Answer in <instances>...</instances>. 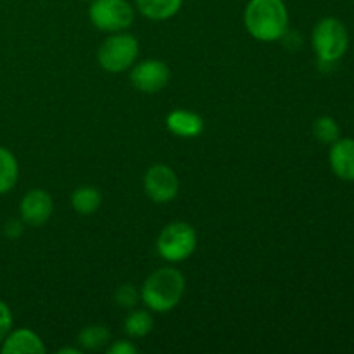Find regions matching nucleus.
<instances>
[{
  "mask_svg": "<svg viewBox=\"0 0 354 354\" xmlns=\"http://www.w3.org/2000/svg\"><path fill=\"white\" fill-rule=\"evenodd\" d=\"M244 23L256 40L277 41L289 31V12L283 0H249Z\"/></svg>",
  "mask_w": 354,
  "mask_h": 354,
  "instance_id": "obj_1",
  "label": "nucleus"
},
{
  "mask_svg": "<svg viewBox=\"0 0 354 354\" xmlns=\"http://www.w3.org/2000/svg\"><path fill=\"white\" fill-rule=\"evenodd\" d=\"M185 292V279L176 268H159L142 286L140 297L156 313L171 311Z\"/></svg>",
  "mask_w": 354,
  "mask_h": 354,
  "instance_id": "obj_2",
  "label": "nucleus"
},
{
  "mask_svg": "<svg viewBox=\"0 0 354 354\" xmlns=\"http://www.w3.org/2000/svg\"><path fill=\"white\" fill-rule=\"evenodd\" d=\"M313 50L320 66H334L341 61L349 47V31L339 17H324L313 28Z\"/></svg>",
  "mask_w": 354,
  "mask_h": 354,
  "instance_id": "obj_3",
  "label": "nucleus"
},
{
  "mask_svg": "<svg viewBox=\"0 0 354 354\" xmlns=\"http://www.w3.org/2000/svg\"><path fill=\"white\" fill-rule=\"evenodd\" d=\"M197 248V234L189 223L175 221L165 227L158 237V252L169 263H182L194 254Z\"/></svg>",
  "mask_w": 354,
  "mask_h": 354,
  "instance_id": "obj_4",
  "label": "nucleus"
},
{
  "mask_svg": "<svg viewBox=\"0 0 354 354\" xmlns=\"http://www.w3.org/2000/svg\"><path fill=\"white\" fill-rule=\"evenodd\" d=\"M88 17L100 31L120 33L133 23V7L127 0H92Z\"/></svg>",
  "mask_w": 354,
  "mask_h": 354,
  "instance_id": "obj_5",
  "label": "nucleus"
},
{
  "mask_svg": "<svg viewBox=\"0 0 354 354\" xmlns=\"http://www.w3.org/2000/svg\"><path fill=\"white\" fill-rule=\"evenodd\" d=\"M138 55V41L133 35L116 33L104 40L99 48L100 68L109 73H121L131 68Z\"/></svg>",
  "mask_w": 354,
  "mask_h": 354,
  "instance_id": "obj_6",
  "label": "nucleus"
},
{
  "mask_svg": "<svg viewBox=\"0 0 354 354\" xmlns=\"http://www.w3.org/2000/svg\"><path fill=\"white\" fill-rule=\"evenodd\" d=\"M144 189L149 199L154 201V203H171L178 196V176H176V173L169 166L156 165L149 168V171L145 173Z\"/></svg>",
  "mask_w": 354,
  "mask_h": 354,
  "instance_id": "obj_7",
  "label": "nucleus"
},
{
  "mask_svg": "<svg viewBox=\"0 0 354 354\" xmlns=\"http://www.w3.org/2000/svg\"><path fill=\"white\" fill-rule=\"evenodd\" d=\"M131 83L135 88L145 93H156L165 88L169 82V68L159 59H149L131 69Z\"/></svg>",
  "mask_w": 354,
  "mask_h": 354,
  "instance_id": "obj_8",
  "label": "nucleus"
},
{
  "mask_svg": "<svg viewBox=\"0 0 354 354\" xmlns=\"http://www.w3.org/2000/svg\"><path fill=\"white\" fill-rule=\"evenodd\" d=\"M52 209H54V203H52L50 194L41 189H33L23 197L19 204L21 221L31 227H40L47 223Z\"/></svg>",
  "mask_w": 354,
  "mask_h": 354,
  "instance_id": "obj_9",
  "label": "nucleus"
},
{
  "mask_svg": "<svg viewBox=\"0 0 354 354\" xmlns=\"http://www.w3.org/2000/svg\"><path fill=\"white\" fill-rule=\"evenodd\" d=\"M330 169L337 178L354 182V138H339L328 152Z\"/></svg>",
  "mask_w": 354,
  "mask_h": 354,
  "instance_id": "obj_10",
  "label": "nucleus"
},
{
  "mask_svg": "<svg viewBox=\"0 0 354 354\" xmlns=\"http://www.w3.org/2000/svg\"><path fill=\"white\" fill-rule=\"evenodd\" d=\"M0 351L3 354H44L45 349L44 341L40 335L35 334L30 328H17L10 330L7 337L2 341Z\"/></svg>",
  "mask_w": 354,
  "mask_h": 354,
  "instance_id": "obj_11",
  "label": "nucleus"
},
{
  "mask_svg": "<svg viewBox=\"0 0 354 354\" xmlns=\"http://www.w3.org/2000/svg\"><path fill=\"white\" fill-rule=\"evenodd\" d=\"M166 127L173 135L182 138L199 137L204 130V120L197 113L185 109H176L166 118Z\"/></svg>",
  "mask_w": 354,
  "mask_h": 354,
  "instance_id": "obj_12",
  "label": "nucleus"
},
{
  "mask_svg": "<svg viewBox=\"0 0 354 354\" xmlns=\"http://www.w3.org/2000/svg\"><path fill=\"white\" fill-rule=\"evenodd\" d=\"M142 16L152 21H165L175 16L183 0H135Z\"/></svg>",
  "mask_w": 354,
  "mask_h": 354,
  "instance_id": "obj_13",
  "label": "nucleus"
},
{
  "mask_svg": "<svg viewBox=\"0 0 354 354\" xmlns=\"http://www.w3.org/2000/svg\"><path fill=\"white\" fill-rule=\"evenodd\" d=\"M100 203H102V196L95 187H80L71 196L73 209L83 216L95 213L100 207Z\"/></svg>",
  "mask_w": 354,
  "mask_h": 354,
  "instance_id": "obj_14",
  "label": "nucleus"
},
{
  "mask_svg": "<svg viewBox=\"0 0 354 354\" xmlns=\"http://www.w3.org/2000/svg\"><path fill=\"white\" fill-rule=\"evenodd\" d=\"M17 176H19V166L16 158L10 151L0 147V196L14 189Z\"/></svg>",
  "mask_w": 354,
  "mask_h": 354,
  "instance_id": "obj_15",
  "label": "nucleus"
},
{
  "mask_svg": "<svg viewBox=\"0 0 354 354\" xmlns=\"http://www.w3.org/2000/svg\"><path fill=\"white\" fill-rule=\"evenodd\" d=\"M111 341V334L104 325H88L78 335V342L86 351H97Z\"/></svg>",
  "mask_w": 354,
  "mask_h": 354,
  "instance_id": "obj_16",
  "label": "nucleus"
},
{
  "mask_svg": "<svg viewBox=\"0 0 354 354\" xmlns=\"http://www.w3.org/2000/svg\"><path fill=\"white\" fill-rule=\"evenodd\" d=\"M152 327H154V320L144 310L131 311L127 317V320H124V332L133 339L145 337L152 330Z\"/></svg>",
  "mask_w": 354,
  "mask_h": 354,
  "instance_id": "obj_17",
  "label": "nucleus"
},
{
  "mask_svg": "<svg viewBox=\"0 0 354 354\" xmlns=\"http://www.w3.org/2000/svg\"><path fill=\"white\" fill-rule=\"evenodd\" d=\"M313 135L322 144H334L341 138V128L337 121L330 116H320L313 124Z\"/></svg>",
  "mask_w": 354,
  "mask_h": 354,
  "instance_id": "obj_18",
  "label": "nucleus"
},
{
  "mask_svg": "<svg viewBox=\"0 0 354 354\" xmlns=\"http://www.w3.org/2000/svg\"><path fill=\"white\" fill-rule=\"evenodd\" d=\"M138 299H140V296H138L137 289H135L133 286H130V283L121 286L120 289L116 290V294H114V301H116L118 306L127 308V310L137 306Z\"/></svg>",
  "mask_w": 354,
  "mask_h": 354,
  "instance_id": "obj_19",
  "label": "nucleus"
},
{
  "mask_svg": "<svg viewBox=\"0 0 354 354\" xmlns=\"http://www.w3.org/2000/svg\"><path fill=\"white\" fill-rule=\"evenodd\" d=\"M10 330H12V313H10V308L3 301H0V344Z\"/></svg>",
  "mask_w": 354,
  "mask_h": 354,
  "instance_id": "obj_20",
  "label": "nucleus"
},
{
  "mask_svg": "<svg viewBox=\"0 0 354 354\" xmlns=\"http://www.w3.org/2000/svg\"><path fill=\"white\" fill-rule=\"evenodd\" d=\"M107 353L109 354H135V353H138V349L128 341H116L109 349H107Z\"/></svg>",
  "mask_w": 354,
  "mask_h": 354,
  "instance_id": "obj_21",
  "label": "nucleus"
},
{
  "mask_svg": "<svg viewBox=\"0 0 354 354\" xmlns=\"http://www.w3.org/2000/svg\"><path fill=\"white\" fill-rule=\"evenodd\" d=\"M3 234L10 239H17L21 234H23V223L17 220L7 221V225L3 227Z\"/></svg>",
  "mask_w": 354,
  "mask_h": 354,
  "instance_id": "obj_22",
  "label": "nucleus"
},
{
  "mask_svg": "<svg viewBox=\"0 0 354 354\" xmlns=\"http://www.w3.org/2000/svg\"><path fill=\"white\" fill-rule=\"evenodd\" d=\"M59 354H66V353H71V354H80V349H71V348H64V349H59Z\"/></svg>",
  "mask_w": 354,
  "mask_h": 354,
  "instance_id": "obj_23",
  "label": "nucleus"
},
{
  "mask_svg": "<svg viewBox=\"0 0 354 354\" xmlns=\"http://www.w3.org/2000/svg\"><path fill=\"white\" fill-rule=\"evenodd\" d=\"M90 2H92V0H90Z\"/></svg>",
  "mask_w": 354,
  "mask_h": 354,
  "instance_id": "obj_24",
  "label": "nucleus"
}]
</instances>
